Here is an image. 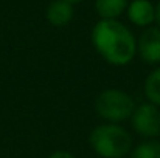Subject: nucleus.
Masks as SVG:
<instances>
[{
    "mask_svg": "<svg viewBox=\"0 0 160 158\" xmlns=\"http://www.w3.org/2000/svg\"><path fill=\"white\" fill-rule=\"evenodd\" d=\"M92 44L110 65L123 67L137 54V41L118 20H100L92 30Z\"/></svg>",
    "mask_w": 160,
    "mask_h": 158,
    "instance_id": "nucleus-1",
    "label": "nucleus"
},
{
    "mask_svg": "<svg viewBox=\"0 0 160 158\" xmlns=\"http://www.w3.org/2000/svg\"><path fill=\"white\" fill-rule=\"evenodd\" d=\"M89 143L95 154L103 158H124L131 152L132 136L131 133L118 124H100L89 136Z\"/></svg>",
    "mask_w": 160,
    "mask_h": 158,
    "instance_id": "nucleus-2",
    "label": "nucleus"
},
{
    "mask_svg": "<svg viewBox=\"0 0 160 158\" xmlns=\"http://www.w3.org/2000/svg\"><path fill=\"white\" fill-rule=\"evenodd\" d=\"M95 110L104 121L117 124L132 116L135 103L126 92L118 89H107L97 96Z\"/></svg>",
    "mask_w": 160,
    "mask_h": 158,
    "instance_id": "nucleus-3",
    "label": "nucleus"
},
{
    "mask_svg": "<svg viewBox=\"0 0 160 158\" xmlns=\"http://www.w3.org/2000/svg\"><path fill=\"white\" fill-rule=\"evenodd\" d=\"M131 124L134 130L148 140H154L160 135V110L151 103H143L135 105V110L131 116Z\"/></svg>",
    "mask_w": 160,
    "mask_h": 158,
    "instance_id": "nucleus-4",
    "label": "nucleus"
},
{
    "mask_svg": "<svg viewBox=\"0 0 160 158\" xmlns=\"http://www.w3.org/2000/svg\"><path fill=\"white\" fill-rule=\"evenodd\" d=\"M137 51L146 64L160 62V28H148L137 42Z\"/></svg>",
    "mask_w": 160,
    "mask_h": 158,
    "instance_id": "nucleus-5",
    "label": "nucleus"
},
{
    "mask_svg": "<svg viewBox=\"0 0 160 158\" xmlns=\"http://www.w3.org/2000/svg\"><path fill=\"white\" fill-rule=\"evenodd\" d=\"M126 11L128 19L137 26H149L156 20V6L149 0H132Z\"/></svg>",
    "mask_w": 160,
    "mask_h": 158,
    "instance_id": "nucleus-6",
    "label": "nucleus"
},
{
    "mask_svg": "<svg viewBox=\"0 0 160 158\" xmlns=\"http://www.w3.org/2000/svg\"><path fill=\"white\" fill-rule=\"evenodd\" d=\"M73 19V5L64 0H54L47 8V20L53 26H65Z\"/></svg>",
    "mask_w": 160,
    "mask_h": 158,
    "instance_id": "nucleus-7",
    "label": "nucleus"
},
{
    "mask_svg": "<svg viewBox=\"0 0 160 158\" xmlns=\"http://www.w3.org/2000/svg\"><path fill=\"white\" fill-rule=\"evenodd\" d=\"M128 8V0H95V11L101 20H117Z\"/></svg>",
    "mask_w": 160,
    "mask_h": 158,
    "instance_id": "nucleus-8",
    "label": "nucleus"
},
{
    "mask_svg": "<svg viewBox=\"0 0 160 158\" xmlns=\"http://www.w3.org/2000/svg\"><path fill=\"white\" fill-rule=\"evenodd\" d=\"M145 95L148 103L160 107V67L148 74L145 81Z\"/></svg>",
    "mask_w": 160,
    "mask_h": 158,
    "instance_id": "nucleus-9",
    "label": "nucleus"
},
{
    "mask_svg": "<svg viewBox=\"0 0 160 158\" xmlns=\"http://www.w3.org/2000/svg\"><path fill=\"white\" fill-rule=\"evenodd\" d=\"M132 158H160V141L148 140L145 143H140L132 151Z\"/></svg>",
    "mask_w": 160,
    "mask_h": 158,
    "instance_id": "nucleus-10",
    "label": "nucleus"
},
{
    "mask_svg": "<svg viewBox=\"0 0 160 158\" xmlns=\"http://www.w3.org/2000/svg\"><path fill=\"white\" fill-rule=\"evenodd\" d=\"M48 158H76L75 155H72L70 152H65V151H58V152H53Z\"/></svg>",
    "mask_w": 160,
    "mask_h": 158,
    "instance_id": "nucleus-11",
    "label": "nucleus"
},
{
    "mask_svg": "<svg viewBox=\"0 0 160 158\" xmlns=\"http://www.w3.org/2000/svg\"><path fill=\"white\" fill-rule=\"evenodd\" d=\"M156 22L159 23V28H160V0L157 3V6H156Z\"/></svg>",
    "mask_w": 160,
    "mask_h": 158,
    "instance_id": "nucleus-12",
    "label": "nucleus"
},
{
    "mask_svg": "<svg viewBox=\"0 0 160 158\" xmlns=\"http://www.w3.org/2000/svg\"><path fill=\"white\" fill-rule=\"evenodd\" d=\"M64 2H67V3H70V5H75V3H79V2H82V0H64Z\"/></svg>",
    "mask_w": 160,
    "mask_h": 158,
    "instance_id": "nucleus-13",
    "label": "nucleus"
}]
</instances>
